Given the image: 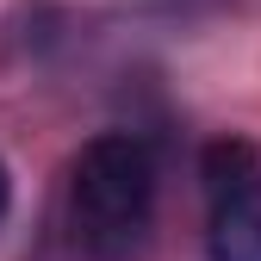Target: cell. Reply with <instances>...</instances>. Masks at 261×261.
<instances>
[{
	"mask_svg": "<svg viewBox=\"0 0 261 261\" xmlns=\"http://www.w3.org/2000/svg\"><path fill=\"white\" fill-rule=\"evenodd\" d=\"M205 255L212 261H261V187H243L212 205Z\"/></svg>",
	"mask_w": 261,
	"mask_h": 261,
	"instance_id": "2",
	"label": "cell"
},
{
	"mask_svg": "<svg viewBox=\"0 0 261 261\" xmlns=\"http://www.w3.org/2000/svg\"><path fill=\"white\" fill-rule=\"evenodd\" d=\"M199 180H205V199H212V205L230 199V193H243V187H261V155H255V143L218 137V143L199 155Z\"/></svg>",
	"mask_w": 261,
	"mask_h": 261,
	"instance_id": "3",
	"label": "cell"
},
{
	"mask_svg": "<svg viewBox=\"0 0 261 261\" xmlns=\"http://www.w3.org/2000/svg\"><path fill=\"white\" fill-rule=\"evenodd\" d=\"M155 199V155L143 137L130 130H106L75 155V180H69V218H75V243L93 261H118L143 243Z\"/></svg>",
	"mask_w": 261,
	"mask_h": 261,
	"instance_id": "1",
	"label": "cell"
},
{
	"mask_svg": "<svg viewBox=\"0 0 261 261\" xmlns=\"http://www.w3.org/2000/svg\"><path fill=\"white\" fill-rule=\"evenodd\" d=\"M7 205H13V180H7V168H0V218H7Z\"/></svg>",
	"mask_w": 261,
	"mask_h": 261,
	"instance_id": "4",
	"label": "cell"
}]
</instances>
